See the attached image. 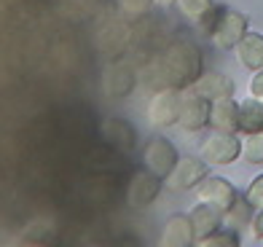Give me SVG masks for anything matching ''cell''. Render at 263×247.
<instances>
[{
  "instance_id": "cell-1",
  "label": "cell",
  "mask_w": 263,
  "mask_h": 247,
  "mask_svg": "<svg viewBox=\"0 0 263 247\" xmlns=\"http://www.w3.org/2000/svg\"><path fill=\"white\" fill-rule=\"evenodd\" d=\"M199 75H201L199 49L188 41H177L156 56L151 81H159L161 86H172V89H188L194 86Z\"/></svg>"
},
{
  "instance_id": "cell-2",
  "label": "cell",
  "mask_w": 263,
  "mask_h": 247,
  "mask_svg": "<svg viewBox=\"0 0 263 247\" xmlns=\"http://www.w3.org/2000/svg\"><path fill=\"white\" fill-rule=\"evenodd\" d=\"M180 105H183V89L164 86L153 94L148 105V119L156 126H175L180 119Z\"/></svg>"
},
{
  "instance_id": "cell-3",
  "label": "cell",
  "mask_w": 263,
  "mask_h": 247,
  "mask_svg": "<svg viewBox=\"0 0 263 247\" xmlns=\"http://www.w3.org/2000/svg\"><path fill=\"white\" fill-rule=\"evenodd\" d=\"M142 161H145L148 172L166 180V175H170L177 164V150L166 137H153L145 143V148H142Z\"/></svg>"
},
{
  "instance_id": "cell-4",
  "label": "cell",
  "mask_w": 263,
  "mask_h": 247,
  "mask_svg": "<svg viewBox=\"0 0 263 247\" xmlns=\"http://www.w3.org/2000/svg\"><path fill=\"white\" fill-rule=\"evenodd\" d=\"M245 35H247V19H245L242 14H236V11L226 8L210 38L215 41V46H218V49L226 51V49H236L239 41H242Z\"/></svg>"
},
{
  "instance_id": "cell-5",
  "label": "cell",
  "mask_w": 263,
  "mask_h": 247,
  "mask_svg": "<svg viewBox=\"0 0 263 247\" xmlns=\"http://www.w3.org/2000/svg\"><path fill=\"white\" fill-rule=\"evenodd\" d=\"M210 100L201 97V94H196L194 89L183 91V105H180V119H177V124H180L183 129H188V132H196V129L207 126L210 124Z\"/></svg>"
},
{
  "instance_id": "cell-6",
  "label": "cell",
  "mask_w": 263,
  "mask_h": 247,
  "mask_svg": "<svg viewBox=\"0 0 263 247\" xmlns=\"http://www.w3.org/2000/svg\"><path fill=\"white\" fill-rule=\"evenodd\" d=\"M239 154H242V143L229 132L212 135L210 140H204V145H201V159L207 164H231V161L239 159Z\"/></svg>"
},
{
  "instance_id": "cell-7",
  "label": "cell",
  "mask_w": 263,
  "mask_h": 247,
  "mask_svg": "<svg viewBox=\"0 0 263 247\" xmlns=\"http://www.w3.org/2000/svg\"><path fill=\"white\" fill-rule=\"evenodd\" d=\"M207 178V164L196 159H177L175 169L166 175V185L172 191H191Z\"/></svg>"
},
{
  "instance_id": "cell-8",
  "label": "cell",
  "mask_w": 263,
  "mask_h": 247,
  "mask_svg": "<svg viewBox=\"0 0 263 247\" xmlns=\"http://www.w3.org/2000/svg\"><path fill=\"white\" fill-rule=\"evenodd\" d=\"M196 191H199V202L218 207L220 213H229L231 204L236 202V191H234L231 180H226V178H204L196 185Z\"/></svg>"
},
{
  "instance_id": "cell-9",
  "label": "cell",
  "mask_w": 263,
  "mask_h": 247,
  "mask_svg": "<svg viewBox=\"0 0 263 247\" xmlns=\"http://www.w3.org/2000/svg\"><path fill=\"white\" fill-rule=\"evenodd\" d=\"M159 180L161 178H156L153 172H137L135 178H132V183H129V191H126L129 207L142 210V207L153 204V199L159 196V188H161Z\"/></svg>"
},
{
  "instance_id": "cell-10",
  "label": "cell",
  "mask_w": 263,
  "mask_h": 247,
  "mask_svg": "<svg viewBox=\"0 0 263 247\" xmlns=\"http://www.w3.org/2000/svg\"><path fill=\"white\" fill-rule=\"evenodd\" d=\"M210 126L215 132H239V102L234 97L212 100L210 105Z\"/></svg>"
},
{
  "instance_id": "cell-11",
  "label": "cell",
  "mask_w": 263,
  "mask_h": 247,
  "mask_svg": "<svg viewBox=\"0 0 263 247\" xmlns=\"http://www.w3.org/2000/svg\"><path fill=\"white\" fill-rule=\"evenodd\" d=\"M194 226H191V218L188 215H175L166 220L164 234H161V244L164 247H188L194 244Z\"/></svg>"
},
{
  "instance_id": "cell-12",
  "label": "cell",
  "mask_w": 263,
  "mask_h": 247,
  "mask_svg": "<svg viewBox=\"0 0 263 247\" xmlns=\"http://www.w3.org/2000/svg\"><path fill=\"white\" fill-rule=\"evenodd\" d=\"M188 89H194L196 94L207 97L210 102L220 100V97H231V94H234V84L226 75H220V73H201L194 81V86H188Z\"/></svg>"
},
{
  "instance_id": "cell-13",
  "label": "cell",
  "mask_w": 263,
  "mask_h": 247,
  "mask_svg": "<svg viewBox=\"0 0 263 247\" xmlns=\"http://www.w3.org/2000/svg\"><path fill=\"white\" fill-rule=\"evenodd\" d=\"M188 218H191V226H194L196 242L207 239L210 234H215V231H218V226H220V210L212 207V204H207V202H201Z\"/></svg>"
},
{
  "instance_id": "cell-14",
  "label": "cell",
  "mask_w": 263,
  "mask_h": 247,
  "mask_svg": "<svg viewBox=\"0 0 263 247\" xmlns=\"http://www.w3.org/2000/svg\"><path fill=\"white\" fill-rule=\"evenodd\" d=\"M239 51V62L250 70H263V35L258 32H247L236 46Z\"/></svg>"
},
{
  "instance_id": "cell-15",
  "label": "cell",
  "mask_w": 263,
  "mask_h": 247,
  "mask_svg": "<svg viewBox=\"0 0 263 247\" xmlns=\"http://www.w3.org/2000/svg\"><path fill=\"white\" fill-rule=\"evenodd\" d=\"M239 132L253 135L263 132V100H245L239 102Z\"/></svg>"
},
{
  "instance_id": "cell-16",
  "label": "cell",
  "mask_w": 263,
  "mask_h": 247,
  "mask_svg": "<svg viewBox=\"0 0 263 247\" xmlns=\"http://www.w3.org/2000/svg\"><path fill=\"white\" fill-rule=\"evenodd\" d=\"M102 132H105V137L110 140V143H116V148H121V150H132V145H135V132H132V126L126 121H121V119L105 121Z\"/></svg>"
},
{
  "instance_id": "cell-17",
  "label": "cell",
  "mask_w": 263,
  "mask_h": 247,
  "mask_svg": "<svg viewBox=\"0 0 263 247\" xmlns=\"http://www.w3.org/2000/svg\"><path fill=\"white\" fill-rule=\"evenodd\" d=\"M245 159L250 164H263V132H253L245 137Z\"/></svg>"
},
{
  "instance_id": "cell-18",
  "label": "cell",
  "mask_w": 263,
  "mask_h": 247,
  "mask_svg": "<svg viewBox=\"0 0 263 247\" xmlns=\"http://www.w3.org/2000/svg\"><path fill=\"white\" fill-rule=\"evenodd\" d=\"M177 3H180V11H183L188 19H196L199 22L215 6V0H177Z\"/></svg>"
},
{
  "instance_id": "cell-19",
  "label": "cell",
  "mask_w": 263,
  "mask_h": 247,
  "mask_svg": "<svg viewBox=\"0 0 263 247\" xmlns=\"http://www.w3.org/2000/svg\"><path fill=\"white\" fill-rule=\"evenodd\" d=\"M199 244H204V247H236L239 237L231 234V231H223V234H210V237L201 239Z\"/></svg>"
},
{
  "instance_id": "cell-20",
  "label": "cell",
  "mask_w": 263,
  "mask_h": 247,
  "mask_svg": "<svg viewBox=\"0 0 263 247\" xmlns=\"http://www.w3.org/2000/svg\"><path fill=\"white\" fill-rule=\"evenodd\" d=\"M245 199L250 202V207H253V210H263V175H258V178L250 183Z\"/></svg>"
},
{
  "instance_id": "cell-21",
  "label": "cell",
  "mask_w": 263,
  "mask_h": 247,
  "mask_svg": "<svg viewBox=\"0 0 263 247\" xmlns=\"http://www.w3.org/2000/svg\"><path fill=\"white\" fill-rule=\"evenodd\" d=\"M118 3H121V8L126 11V14L142 16V14H148V11H151L153 0H118Z\"/></svg>"
},
{
  "instance_id": "cell-22",
  "label": "cell",
  "mask_w": 263,
  "mask_h": 247,
  "mask_svg": "<svg viewBox=\"0 0 263 247\" xmlns=\"http://www.w3.org/2000/svg\"><path fill=\"white\" fill-rule=\"evenodd\" d=\"M223 11H226L223 6H212V8L207 11V14H204V16H201V19H199V25H201V30H204L207 35H212V30H215V25H218V19L223 16Z\"/></svg>"
},
{
  "instance_id": "cell-23",
  "label": "cell",
  "mask_w": 263,
  "mask_h": 247,
  "mask_svg": "<svg viewBox=\"0 0 263 247\" xmlns=\"http://www.w3.org/2000/svg\"><path fill=\"white\" fill-rule=\"evenodd\" d=\"M250 94L255 100H263V70H255L253 81H250Z\"/></svg>"
},
{
  "instance_id": "cell-24",
  "label": "cell",
  "mask_w": 263,
  "mask_h": 247,
  "mask_svg": "<svg viewBox=\"0 0 263 247\" xmlns=\"http://www.w3.org/2000/svg\"><path fill=\"white\" fill-rule=\"evenodd\" d=\"M253 234H255L258 239H263V210H258V215L253 220Z\"/></svg>"
},
{
  "instance_id": "cell-25",
  "label": "cell",
  "mask_w": 263,
  "mask_h": 247,
  "mask_svg": "<svg viewBox=\"0 0 263 247\" xmlns=\"http://www.w3.org/2000/svg\"><path fill=\"white\" fill-rule=\"evenodd\" d=\"M159 3H161V6H175L177 0H159Z\"/></svg>"
}]
</instances>
